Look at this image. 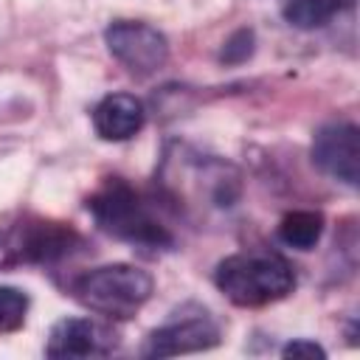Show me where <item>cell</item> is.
<instances>
[{"instance_id": "obj_6", "label": "cell", "mask_w": 360, "mask_h": 360, "mask_svg": "<svg viewBox=\"0 0 360 360\" xmlns=\"http://www.w3.org/2000/svg\"><path fill=\"white\" fill-rule=\"evenodd\" d=\"M312 163L349 188L360 180V129L352 121H332L312 138Z\"/></svg>"}, {"instance_id": "obj_10", "label": "cell", "mask_w": 360, "mask_h": 360, "mask_svg": "<svg viewBox=\"0 0 360 360\" xmlns=\"http://www.w3.org/2000/svg\"><path fill=\"white\" fill-rule=\"evenodd\" d=\"M349 3L352 0H281V14L290 25L312 31V28L326 25Z\"/></svg>"}, {"instance_id": "obj_1", "label": "cell", "mask_w": 360, "mask_h": 360, "mask_svg": "<svg viewBox=\"0 0 360 360\" xmlns=\"http://www.w3.org/2000/svg\"><path fill=\"white\" fill-rule=\"evenodd\" d=\"M87 211L104 233L121 242L152 250H169L174 245L172 231L155 217V211L124 177H107L101 188L87 197Z\"/></svg>"}, {"instance_id": "obj_14", "label": "cell", "mask_w": 360, "mask_h": 360, "mask_svg": "<svg viewBox=\"0 0 360 360\" xmlns=\"http://www.w3.org/2000/svg\"><path fill=\"white\" fill-rule=\"evenodd\" d=\"M284 357H326V349L315 340H307V338H298V340H290L284 349H281Z\"/></svg>"}, {"instance_id": "obj_9", "label": "cell", "mask_w": 360, "mask_h": 360, "mask_svg": "<svg viewBox=\"0 0 360 360\" xmlns=\"http://www.w3.org/2000/svg\"><path fill=\"white\" fill-rule=\"evenodd\" d=\"M323 236V214L321 211H290L278 222V242L292 250H312Z\"/></svg>"}, {"instance_id": "obj_12", "label": "cell", "mask_w": 360, "mask_h": 360, "mask_svg": "<svg viewBox=\"0 0 360 360\" xmlns=\"http://www.w3.org/2000/svg\"><path fill=\"white\" fill-rule=\"evenodd\" d=\"M253 53V31L250 28H239L236 34H231L219 51V59L225 65H242L245 59H250Z\"/></svg>"}, {"instance_id": "obj_13", "label": "cell", "mask_w": 360, "mask_h": 360, "mask_svg": "<svg viewBox=\"0 0 360 360\" xmlns=\"http://www.w3.org/2000/svg\"><path fill=\"white\" fill-rule=\"evenodd\" d=\"M20 264L17 253V236H14V222L0 225V270H11Z\"/></svg>"}, {"instance_id": "obj_5", "label": "cell", "mask_w": 360, "mask_h": 360, "mask_svg": "<svg viewBox=\"0 0 360 360\" xmlns=\"http://www.w3.org/2000/svg\"><path fill=\"white\" fill-rule=\"evenodd\" d=\"M219 343V326L217 321L205 312L197 309L191 315H174L163 326L152 329L146 343L141 346L143 357H174V354H188V352H205Z\"/></svg>"}, {"instance_id": "obj_4", "label": "cell", "mask_w": 360, "mask_h": 360, "mask_svg": "<svg viewBox=\"0 0 360 360\" xmlns=\"http://www.w3.org/2000/svg\"><path fill=\"white\" fill-rule=\"evenodd\" d=\"M107 51L138 79L155 76L169 62V39L149 22L115 20L104 31Z\"/></svg>"}, {"instance_id": "obj_2", "label": "cell", "mask_w": 360, "mask_h": 360, "mask_svg": "<svg viewBox=\"0 0 360 360\" xmlns=\"http://www.w3.org/2000/svg\"><path fill=\"white\" fill-rule=\"evenodd\" d=\"M217 290L236 307H267L295 290L292 264L270 250L225 256L214 270Z\"/></svg>"}, {"instance_id": "obj_8", "label": "cell", "mask_w": 360, "mask_h": 360, "mask_svg": "<svg viewBox=\"0 0 360 360\" xmlns=\"http://www.w3.org/2000/svg\"><path fill=\"white\" fill-rule=\"evenodd\" d=\"M146 121V110L141 98L129 93L104 96L93 110V129L101 141H129L141 132Z\"/></svg>"}, {"instance_id": "obj_3", "label": "cell", "mask_w": 360, "mask_h": 360, "mask_svg": "<svg viewBox=\"0 0 360 360\" xmlns=\"http://www.w3.org/2000/svg\"><path fill=\"white\" fill-rule=\"evenodd\" d=\"M70 292L90 312H98L112 321H127L152 298L155 281L146 270L127 262H115L76 276L70 281Z\"/></svg>"}, {"instance_id": "obj_7", "label": "cell", "mask_w": 360, "mask_h": 360, "mask_svg": "<svg viewBox=\"0 0 360 360\" xmlns=\"http://www.w3.org/2000/svg\"><path fill=\"white\" fill-rule=\"evenodd\" d=\"M121 338L112 326L93 318H62L51 326L45 354L53 360L65 357H107L118 349Z\"/></svg>"}, {"instance_id": "obj_11", "label": "cell", "mask_w": 360, "mask_h": 360, "mask_svg": "<svg viewBox=\"0 0 360 360\" xmlns=\"http://www.w3.org/2000/svg\"><path fill=\"white\" fill-rule=\"evenodd\" d=\"M28 295L20 287H0V335L22 329L28 315Z\"/></svg>"}]
</instances>
